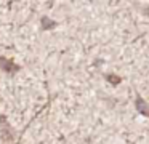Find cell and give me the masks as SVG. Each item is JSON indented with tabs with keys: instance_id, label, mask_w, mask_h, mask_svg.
<instances>
[{
	"instance_id": "obj_1",
	"label": "cell",
	"mask_w": 149,
	"mask_h": 144,
	"mask_svg": "<svg viewBox=\"0 0 149 144\" xmlns=\"http://www.w3.org/2000/svg\"><path fill=\"white\" fill-rule=\"evenodd\" d=\"M0 69L5 70V72H8V74H15V72L19 70V66H18L13 59H8V58L0 56Z\"/></svg>"
},
{
	"instance_id": "obj_2",
	"label": "cell",
	"mask_w": 149,
	"mask_h": 144,
	"mask_svg": "<svg viewBox=\"0 0 149 144\" xmlns=\"http://www.w3.org/2000/svg\"><path fill=\"white\" fill-rule=\"evenodd\" d=\"M135 107H136V111H138L139 114H143V115H146V117H149V104L141 98V96H138V98L135 99Z\"/></svg>"
},
{
	"instance_id": "obj_3",
	"label": "cell",
	"mask_w": 149,
	"mask_h": 144,
	"mask_svg": "<svg viewBox=\"0 0 149 144\" xmlns=\"http://www.w3.org/2000/svg\"><path fill=\"white\" fill-rule=\"evenodd\" d=\"M106 80L111 83V85H119V83L122 82V79H120L119 75H114V74H107V75H106Z\"/></svg>"
},
{
	"instance_id": "obj_4",
	"label": "cell",
	"mask_w": 149,
	"mask_h": 144,
	"mask_svg": "<svg viewBox=\"0 0 149 144\" xmlns=\"http://www.w3.org/2000/svg\"><path fill=\"white\" fill-rule=\"evenodd\" d=\"M55 26H56V22L52 21L50 18H42V27L45 29V31H47V29H53Z\"/></svg>"
}]
</instances>
